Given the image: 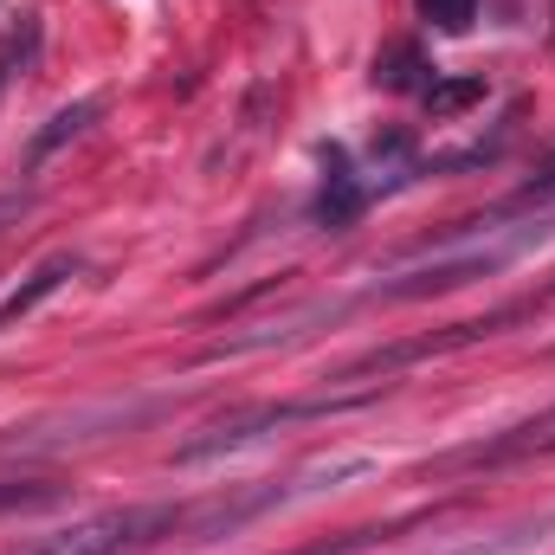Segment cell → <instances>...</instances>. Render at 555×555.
Instances as JSON below:
<instances>
[{
    "label": "cell",
    "instance_id": "1",
    "mask_svg": "<svg viewBox=\"0 0 555 555\" xmlns=\"http://www.w3.org/2000/svg\"><path fill=\"white\" fill-rule=\"evenodd\" d=\"M175 511H98L72 530H52V537H33V543H13L0 555H124L130 543H142L149 530H168Z\"/></svg>",
    "mask_w": 555,
    "mask_h": 555
},
{
    "label": "cell",
    "instance_id": "2",
    "mask_svg": "<svg viewBox=\"0 0 555 555\" xmlns=\"http://www.w3.org/2000/svg\"><path fill=\"white\" fill-rule=\"evenodd\" d=\"M323 168H330V175H323V194H317L310 220H317L323 233H349V227L362 220V207H369V194H375V188L349 168V155H343V149H330V155H323Z\"/></svg>",
    "mask_w": 555,
    "mask_h": 555
},
{
    "label": "cell",
    "instance_id": "3",
    "mask_svg": "<svg viewBox=\"0 0 555 555\" xmlns=\"http://www.w3.org/2000/svg\"><path fill=\"white\" fill-rule=\"evenodd\" d=\"M72 278H78V253H52V259L26 278L13 297H0V330H13L20 317H33V310H39V304H46L59 284H72Z\"/></svg>",
    "mask_w": 555,
    "mask_h": 555
},
{
    "label": "cell",
    "instance_id": "4",
    "mask_svg": "<svg viewBox=\"0 0 555 555\" xmlns=\"http://www.w3.org/2000/svg\"><path fill=\"white\" fill-rule=\"evenodd\" d=\"M91 124H98V98H78V104H65V111H59V117H52V124L33 137V149H26V175H33V168H39L52 149H65L72 137H85Z\"/></svg>",
    "mask_w": 555,
    "mask_h": 555
},
{
    "label": "cell",
    "instance_id": "5",
    "mask_svg": "<svg viewBox=\"0 0 555 555\" xmlns=\"http://www.w3.org/2000/svg\"><path fill=\"white\" fill-rule=\"evenodd\" d=\"M426 65H420L414 46H388L382 59H375V85H388V91H426L433 78H420Z\"/></svg>",
    "mask_w": 555,
    "mask_h": 555
},
{
    "label": "cell",
    "instance_id": "6",
    "mask_svg": "<svg viewBox=\"0 0 555 555\" xmlns=\"http://www.w3.org/2000/svg\"><path fill=\"white\" fill-rule=\"evenodd\" d=\"M65 491L59 485H39V478H0V517L7 511H46V504H59Z\"/></svg>",
    "mask_w": 555,
    "mask_h": 555
},
{
    "label": "cell",
    "instance_id": "7",
    "mask_svg": "<svg viewBox=\"0 0 555 555\" xmlns=\"http://www.w3.org/2000/svg\"><path fill=\"white\" fill-rule=\"evenodd\" d=\"M478 98H485V78H446V85L433 78V85H426V104H433L439 117H452V111H465V104H478Z\"/></svg>",
    "mask_w": 555,
    "mask_h": 555
},
{
    "label": "cell",
    "instance_id": "8",
    "mask_svg": "<svg viewBox=\"0 0 555 555\" xmlns=\"http://www.w3.org/2000/svg\"><path fill=\"white\" fill-rule=\"evenodd\" d=\"M414 7H420V20L439 26V33H465L478 20V0H414Z\"/></svg>",
    "mask_w": 555,
    "mask_h": 555
},
{
    "label": "cell",
    "instance_id": "9",
    "mask_svg": "<svg viewBox=\"0 0 555 555\" xmlns=\"http://www.w3.org/2000/svg\"><path fill=\"white\" fill-rule=\"evenodd\" d=\"M33 59H39V20L26 13V26H20V39H13V46L0 52V91H7V85H13V72H26Z\"/></svg>",
    "mask_w": 555,
    "mask_h": 555
},
{
    "label": "cell",
    "instance_id": "10",
    "mask_svg": "<svg viewBox=\"0 0 555 555\" xmlns=\"http://www.w3.org/2000/svg\"><path fill=\"white\" fill-rule=\"evenodd\" d=\"M20 214H26V194H0V227L20 220Z\"/></svg>",
    "mask_w": 555,
    "mask_h": 555
}]
</instances>
